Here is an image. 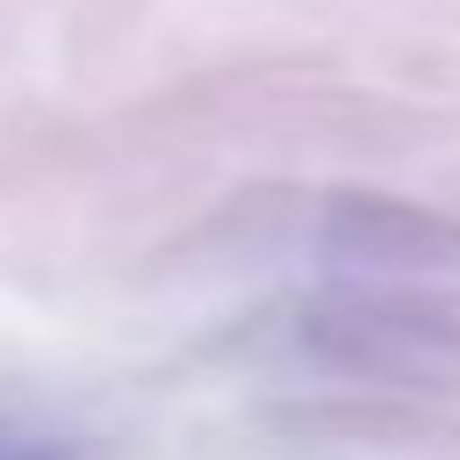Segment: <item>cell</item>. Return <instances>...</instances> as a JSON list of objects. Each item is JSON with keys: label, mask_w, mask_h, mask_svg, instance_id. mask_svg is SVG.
<instances>
[{"label": "cell", "mask_w": 460, "mask_h": 460, "mask_svg": "<svg viewBox=\"0 0 460 460\" xmlns=\"http://www.w3.org/2000/svg\"><path fill=\"white\" fill-rule=\"evenodd\" d=\"M0 460H69V453L47 445V438H31V429H0Z\"/></svg>", "instance_id": "obj_1"}]
</instances>
